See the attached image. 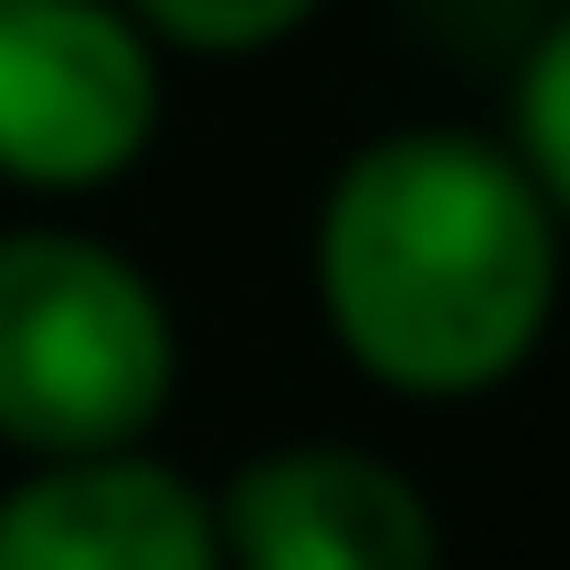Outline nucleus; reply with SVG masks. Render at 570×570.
<instances>
[{
    "mask_svg": "<svg viewBox=\"0 0 570 570\" xmlns=\"http://www.w3.org/2000/svg\"><path fill=\"white\" fill-rule=\"evenodd\" d=\"M518 169L539 180L550 212H570V11L539 32L529 75H518Z\"/></svg>",
    "mask_w": 570,
    "mask_h": 570,
    "instance_id": "obj_6",
    "label": "nucleus"
},
{
    "mask_svg": "<svg viewBox=\"0 0 570 570\" xmlns=\"http://www.w3.org/2000/svg\"><path fill=\"white\" fill-rule=\"evenodd\" d=\"M180 381L169 306L85 233H0V433L63 465H106L159 423Z\"/></svg>",
    "mask_w": 570,
    "mask_h": 570,
    "instance_id": "obj_2",
    "label": "nucleus"
},
{
    "mask_svg": "<svg viewBox=\"0 0 570 570\" xmlns=\"http://www.w3.org/2000/svg\"><path fill=\"white\" fill-rule=\"evenodd\" d=\"M223 570H433V508L402 465L348 444H285L254 454L212 508Z\"/></svg>",
    "mask_w": 570,
    "mask_h": 570,
    "instance_id": "obj_4",
    "label": "nucleus"
},
{
    "mask_svg": "<svg viewBox=\"0 0 570 570\" xmlns=\"http://www.w3.org/2000/svg\"><path fill=\"white\" fill-rule=\"evenodd\" d=\"M0 570H223V529L190 475L106 454L0 497Z\"/></svg>",
    "mask_w": 570,
    "mask_h": 570,
    "instance_id": "obj_5",
    "label": "nucleus"
},
{
    "mask_svg": "<svg viewBox=\"0 0 570 570\" xmlns=\"http://www.w3.org/2000/svg\"><path fill=\"white\" fill-rule=\"evenodd\" d=\"M159 127L148 32L106 0H0V169L32 190H96Z\"/></svg>",
    "mask_w": 570,
    "mask_h": 570,
    "instance_id": "obj_3",
    "label": "nucleus"
},
{
    "mask_svg": "<svg viewBox=\"0 0 570 570\" xmlns=\"http://www.w3.org/2000/svg\"><path fill=\"white\" fill-rule=\"evenodd\" d=\"M148 42H202V53H254V42L306 32V0H148Z\"/></svg>",
    "mask_w": 570,
    "mask_h": 570,
    "instance_id": "obj_7",
    "label": "nucleus"
},
{
    "mask_svg": "<svg viewBox=\"0 0 570 570\" xmlns=\"http://www.w3.org/2000/svg\"><path fill=\"white\" fill-rule=\"evenodd\" d=\"M317 296L391 391H487L539 348L560 296V212L465 127H391L327 180Z\"/></svg>",
    "mask_w": 570,
    "mask_h": 570,
    "instance_id": "obj_1",
    "label": "nucleus"
}]
</instances>
